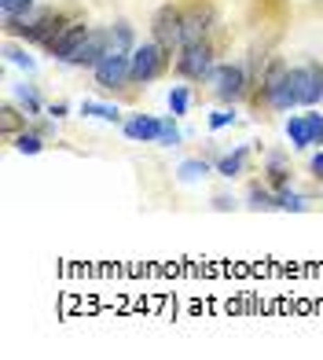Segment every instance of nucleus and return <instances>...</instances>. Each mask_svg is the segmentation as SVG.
I'll return each instance as SVG.
<instances>
[{
    "label": "nucleus",
    "instance_id": "1",
    "mask_svg": "<svg viewBox=\"0 0 323 360\" xmlns=\"http://www.w3.org/2000/svg\"><path fill=\"white\" fill-rule=\"evenodd\" d=\"M265 99L272 103L276 111H290V107H313V103H323V67L308 63V67H283L276 63L272 74L265 77L261 85Z\"/></svg>",
    "mask_w": 323,
    "mask_h": 360
},
{
    "label": "nucleus",
    "instance_id": "2",
    "mask_svg": "<svg viewBox=\"0 0 323 360\" xmlns=\"http://www.w3.org/2000/svg\"><path fill=\"white\" fill-rule=\"evenodd\" d=\"M92 74L99 88H122L125 81H133V51H107L92 67Z\"/></svg>",
    "mask_w": 323,
    "mask_h": 360
},
{
    "label": "nucleus",
    "instance_id": "3",
    "mask_svg": "<svg viewBox=\"0 0 323 360\" xmlns=\"http://www.w3.org/2000/svg\"><path fill=\"white\" fill-rule=\"evenodd\" d=\"M165 63H169V56H165V48H162L158 41L136 44V48H133V81H136V85L154 81V77L165 70Z\"/></svg>",
    "mask_w": 323,
    "mask_h": 360
},
{
    "label": "nucleus",
    "instance_id": "4",
    "mask_svg": "<svg viewBox=\"0 0 323 360\" xmlns=\"http://www.w3.org/2000/svg\"><path fill=\"white\" fill-rule=\"evenodd\" d=\"M176 70L184 74V77H191V81H206V77H213V51H210V44L206 41H199V44H184L180 48V56H176Z\"/></svg>",
    "mask_w": 323,
    "mask_h": 360
},
{
    "label": "nucleus",
    "instance_id": "5",
    "mask_svg": "<svg viewBox=\"0 0 323 360\" xmlns=\"http://www.w3.org/2000/svg\"><path fill=\"white\" fill-rule=\"evenodd\" d=\"M85 37H88V26H85L81 19H70V22L48 41V51H51V56H56L59 63H70V67H74V56L81 51Z\"/></svg>",
    "mask_w": 323,
    "mask_h": 360
},
{
    "label": "nucleus",
    "instance_id": "6",
    "mask_svg": "<svg viewBox=\"0 0 323 360\" xmlns=\"http://www.w3.org/2000/svg\"><path fill=\"white\" fill-rule=\"evenodd\" d=\"M154 41H158L165 51L184 48V15L176 8H162L154 15Z\"/></svg>",
    "mask_w": 323,
    "mask_h": 360
},
{
    "label": "nucleus",
    "instance_id": "7",
    "mask_svg": "<svg viewBox=\"0 0 323 360\" xmlns=\"http://www.w3.org/2000/svg\"><path fill=\"white\" fill-rule=\"evenodd\" d=\"M210 81H213L217 96L224 103H235V99H242V92H247V70L242 67H217Z\"/></svg>",
    "mask_w": 323,
    "mask_h": 360
},
{
    "label": "nucleus",
    "instance_id": "8",
    "mask_svg": "<svg viewBox=\"0 0 323 360\" xmlns=\"http://www.w3.org/2000/svg\"><path fill=\"white\" fill-rule=\"evenodd\" d=\"M125 136L136 140V144H158V136H162V118H151V114H136V118L125 122Z\"/></svg>",
    "mask_w": 323,
    "mask_h": 360
},
{
    "label": "nucleus",
    "instance_id": "9",
    "mask_svg": "<svg viewBox=\"0 0 323 360\" xmlns=\"http://www.w3.org/2000/svg\"><path fill=\"white\" fill-rule=\"evenodd\" d=\"M103 56H107V30H88L81 51L74 56V67H96Z\"/></svg>",
    "mask_w": 323,
    "mask_h": 360
},
{
    "label": "nucleus",
    "instance_id": "10",
    "mask_svg": "<svg viewBox=\"0 0 323 360\" xmlns=\"http://www.w3.org/2000/svg\"><path fill=\"white\" fill-rule=\"evenodd\" d=\"M213 26V11L210 8H195L191 15H184V44H199Z\"/></svg>",
    "mask_w": 323,
    "mask_h": 360
},
{
    "label": "nucleus",
    "instance_id": "11",
    "mask_svg": "<svg viewBox=\"0 0 323 360\" xmlns=\"http://www.w3.org/2000/svg\"><path fill=\"white\" fill-rule=\"evenodd\" d=\"M136 41H133V26L129 22H118L107 30V51H133Z\"/></svg>",
    "mask_w": 323,
    "mask_h": 360
},
{
    "label": "nucleus",
    "instance_id": "12",
    "mask_svg": "<svg viewBox=\"0 0 323 360\" xmlns=\"http://www.w3.org/2000/svg\"><path fill=\"white\" fill-rule=\"evenodd\" d=\"M287 136H290L294 147H308V144H313V133H308V118H305V114H294V118L287 122Z\"/></svg>",
    "mask_w": 323,
    "mask_h": 360
},
{
    "label": "nucleus",
    "instance_id": "13",
    "mask_svg": "<svg viewBox=\"0 0 323 360\" xmlns=\"http://www.w3.org/2000/svg\"><path fill=\"white\" fill-rule=\"evenodd\" d=\"M242 165H247V147H239L235 154H224V158L217 162V173L221 177H239Z\"/></svg>",
    "mask_w": 323,
    "mask_h": 360
},
{
    "label": "nucleus",
    "instance_id": "14",
    "mask_svg": "<svg viewBox=\"0 0 323 360\" xmlns=\"http://www.w3.org/2000/svg\"><path fill=\"white\" fill-rule=\"evenodd\" d=\"M81 114H92V118H103V122H122V111L110 107V103H81Z\"/></svg>",
    "mask_w": 323,
    "mask_h": 360
},
{
    "label": "nucleus",
    "instance_id": "15",
    "mask_svg": "<svg viewBox=\"0 0 323 360\" xmlns=\"http://www.w3.org/2000/svg\"><path fill=\"white\" fill-rule=\"evenodd\" d=\"M188 103H191L188 85H173V92H169V111H173V118H180V114H188Z\"/></svg>",
    "mask_w": 323,
    "mask_h": 360
},
{
    "label": "nucleus",
    "instance_id": "16",
    "mask_svg": "<svg viewBox=\"0 0 323 360\" xmlns=\"http://www.w3.org/2000/svg\"><path fill=\"white\" fill-rule=\"evenodd\" d=\"M15 96H19V103L26 107V114H41V99H37V92H33V88L19 85V88H15Z\"/></svg>",
    "mask_w": 323,
    "mask_h": 360
},
{
    "label": "nucleus",
    "instance_id": "17",
    "mask_svg": "<svg viewBox=\"0 0 323 360\" xmlns=\"http://www.w3.org/2000/svg\"><path fill=\"white\" fill-rule=\"evenodd\" d=\"M15 147H19L22 154H37V151L44 147V140L33 136V133H22V136H15Z\"/></svg>",
    "mask_w": 323,
    "mask_h": 360
},
{
    "label": "nucleus",
    "instance_id": "18",
    "mask_svg": "<svg viewBox=\"0 0 323 360\" xmlns=\"http://www.w3.org/2000/svg\"><path fill=\"white\" fill-rule=\"evenodd\" d=\"M206 173H210V165L199 162V158H191V162L180 165V177H184V180H199V177H206Z\"/></svg>",
    "mask_w": 323,
    "mask_h": 360
},
{
    "label": "nucleus",
    "instance_id": "19",
    "mask_svg": "<svg viewBox=\"0 0 323 360\" xmlns=\"http://www.w3.org/2000/svg\"><path fill=\"white\" fill-rule=\"evenodd\" d=\"M158 144H165V147L180 144V133H176V125H173L169 118H162V136H158Z\"/></svg>",
    "mask_w": 323,
    "mask_h": 360
},
{
    "label": "nucleus",
    "instance_id": "20",
    "mask_svg": "<svg viewBox=\"0 0 323 360\" xmlns=\"http://www.w3.org/2000/svg\"><path fill=\"white\" fill-rule=\"evenodd\" d=\"M276 202H279V210H305V202L294 195V191H279Z\"/></svg>",
    "mask_w": 323,
    "mask_h": 360
},
{
    "label": "nucleus",
    "instance_id": "21",
    "mask_svg": "<svg viewBox=\"0 0 323 360\" xmlns=\"http://www.w3.org/2000/svg\"><path fill=\"white\" fill-rule=\"evenodd\" d=\"M250 206L254 210H272V206H279V202L268 195V191H250Z\"/></svg>",
    "mask_w": 323,
    "mask_h": 360
},
{
    "label": "nucleus",
    "instance_id": "22",
    "mask_svg": "<svg viewBox=\"0 0 323 360\" xmlns=\"http://www.w3.org/2000/svg\"><path fill=\"white\" fill-rule=\"evenodd\" d=\"M308 118V133H313V144H323V114H305Z\"/></svg>",
    "mask_w": 323,
    "mask_h": 360
},
{
    "label": "nucleus",
    "instance_id": "23",
    "mask_svg": "<svg viewBox=\"0 0 323 360\" xmlns=\"http://www.w3.org/2000/svg\"><path fill=\"white\" fill-rule=\"evenodd\" d=\"M231 122H235V114H231V111H217L213 118H210L213 129H224V125H231Z\"/></svg>",
    "mask_w": 323,
    "mask_h": 360
},
{
    "label": "nucleus",
    "instance_id": "24",
    "mask_svg": "<svg viewBox=\"0 0 323 360\" xmlns=\"http://www.w3.org/2000/svg\"><path fill=\"white\" fill-rule=\"evenodd\" d=\"M8 56H11V63H19V67H26V70H33V59L26 56V51H19V48H8Z\"/></svg>",
    "mask_w": 323,
    "mask_h": 360
},
{
    "label": "nucleus",
    "instance_id": "25",
    "mask_svg": "<svg viewBox=\"0 0 323 360\" xmlns=\"http://www.w3.org/2000/svg\"><path fill=\"white\" fill-rule=\"evenodd\" d=\"M313 173H316V177L323 180V151H320V154H316V158H313Z\"/></svg>",
    "mask_w": 323,
    "mask_h": 360
},
{
    "label": "nucleus",
    "instance_id": "26",
    "mask_svg": "<svg viewBox=\"0 0 323 360\" xmlns=\"http://www.w3.org/2000/svg\"><path fill=\"white\" fill-rule=\"evenodd\" d=\"M51 118H67V103H56V107H51Z\"/></svg>",
    "mask_w": 323,
    "mask_h": 360
}]
</instances>
